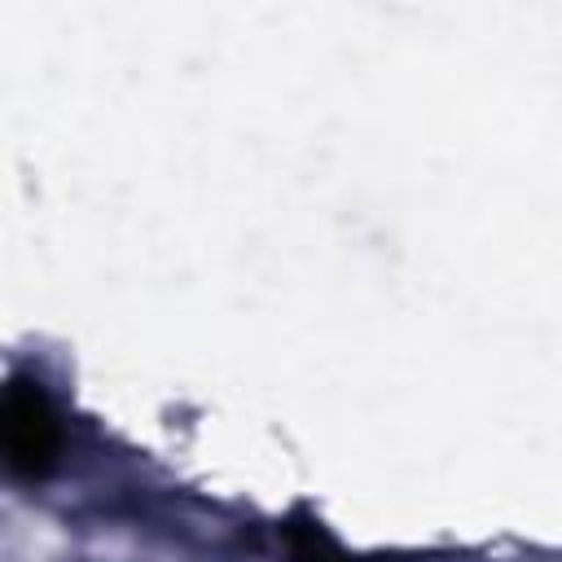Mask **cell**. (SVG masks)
<instances>
[{
  "mask_svg": "<svg viewBox=\"0 0 562 562\" xmlns=\"http://www.w3.org/2000/svg\"><path fill=\"white\" fill-rule=\"evenodd\" d=\"M285 544H290V562H351L329 536L321 522L312 518H294L285 527Z\"/></svg>",
  "mask_w": 562,
  "mask_h": 562,
  "instance_id": "7a4b0ae2",
  "label": "cell"
},
{
  "mask_svg": "<svg viewBox=\"0 0 562 562\" xmlns=\"http://www.w3.org/2000/svg\"><path fill=\"white\" fill-rule=\"evenodd\" d=\"M0 443H4V465L18 479L35 483L57 465L61 426H57V408L40 382H31V378L9 382L4 404H0Z\"/></svg>",
  "mask_w": 562,
  "mask_h": 562,
  "instance_id": "6da1fadb",
  "label": "cell"
}]
</instances>
